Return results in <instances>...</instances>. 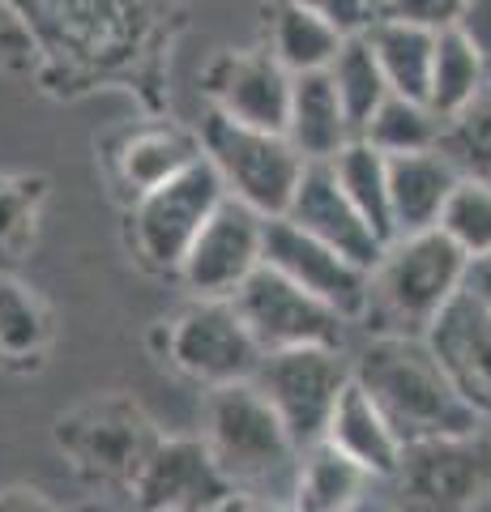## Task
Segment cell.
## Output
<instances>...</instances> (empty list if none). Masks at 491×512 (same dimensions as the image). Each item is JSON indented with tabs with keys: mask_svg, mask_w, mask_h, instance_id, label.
I'll use <instances>...</instances> for the list:
<instances>
[{
	"mask_svg": "<svg viewBox=\"0 0 491 512\" xmlns=\"http://www.w3.org/2000/svg\"><path fill=\"white\" fill-rule=\"evenodd\" d=\"M355 380L372 393L402 444L487 427L419 333H380L355 355Z\"/></svg>",
	"mask_w": 491,
	"mask_h": 512,
	"instance_id": "obj_1",
	"label": "cell"
},
{
	"mask_svg": "<svg viewBox=\"0 0 491 512\" xmlns=\"http://www.w3.org/2000/svg\"><path fill=\"white\" fill-rule=\"evenodd\" d=\"M466 274L470 256L440 227L398 235L372 274V308H380L398 325L393 333H419L423 338L436 312L466 286Z\"/></svg>",
	"mask_w": 491,
	"mask_h": 512,
	"instance_id": "obj_2",
	"label": "cell"
},
{
	"mask_svg": "<svg viewBox=\"0 0 491 512\" xmlns=\"http://www.w3.org/2000/svg\"><path fill=\"white\" fill-rule=\"evenodd\" d=\"M158 440H163L158 423L124 393L90 397L69 414H60L52 427V444L86 483L124 491L133 487V478L141 474Z\"/></svg>",
	"mask_w": 491,
	"mask_h": 512,
	"instance_id": "obj_3",
	"label": "cell"
},
{
	"mask_svg": "<svg viewBox=\"0 0 491 512\" xmlns=\"http://www.w3.org/2000/svg\"><path fill=\"white\" fill-rule=\"evenodd\" d=\"M201 150L218 167L223 184L235 201L252 205L265 218H282L295 201L308 158L291 146L287 133H269L210 111L201 124Z\"/></svg>",
	"mask_w": 491,
	"mask_h": 512,
	"instance_id": "obj_4",
	"label": "cell"
},
{
	"mask_svg": "<svg viewBox=\"0 0 491 512\" xmlns=\"http://www.w3.org/2000/svg\"><path fill=\"white\" fill-rule=\"evenodd\" d=\"M163 342V363L188 376L201 389H223V384L257 380L265 350L248 333L231 299H193L163 320L154 333Z\"/></svg>",
	"mask_w": 491,
	"mask_h": 512,
	"instance_id": "obj_5",
	"label": "cell"
},
{
	"mask_svg": "<svg viewBox=\"0 0 491 512\" xmlns=\"http://www.w3.org/2000/svg\"><path fill=\"white\" fill-rule=\"evenodd\" d=\"M201 440L210 444L214 461L223 466V474L235 487L278 474L291 457H299L287 423H282L274 402L261 393L257 380L210 389V397H205V436Z\"/></svg>",
	"mask_w": 491,
	"mask_h": 512,
	"instance_id": "obj_6",
	"label": "cell"
},
{
	"mask_svg": "<svg viewBox=\"0 0 491 512\" xmlns=\"http://www.w3.org/2000/svg\"><path fill=\"white\" fill-rule=\"evenodd\" d=\"M227 197L231 192L223 175L205 154L193 167L171 175L167 184L141 192L133 205V248L141 265L154 269V274H180L193 239Z\"/></svg>",
	"mask_w": 491,
	"mask_h": 512,
	"instance_id": "obj_7",
	"label": "cell"
},
{
	"mask_svg": "<svg viewBox=\"0 0 491 512\" xmlns=\"http://www.w3.org/2000/svg\"><path fill=\"white\" fill-rule=\"evenodd\" d=\"M398 491L406 512H479L491 500V431L406 444Z\"/></svg>",
	"mask_w": 491,
	"mask_h": 512,
	"instance_id": "obj_8",
	"label": "cell"
},
{
	"mask_svg": "<svg viewBox=\"0 0 491 512\" xmlns=\"http://www.w3.org/2000/svg\"><path fill=\"white\" fill-rule=\"evenodd\" d=\"M355 380V359H346L338 346H295L265 355L257 384L274 402V410L287 423L295 448L321 444L342 389Z\"/></svg>",
	"mask_w": 491,
	"mask_h": 512,
	"instance_id": "obj_9",
	"label": "cell"
},
{
	"mask_svg": "<svg viewBox=\"0 0 491 512\" xmlns=\"http://www.w3.org/2000/svg\"><path fill=\"white\" fill-rule=\"evenodd\" d=\"M231 303L265 355L295 346H338V350L346 346V325L351 320L329 308L325 299L304 291V286H295L287 274H278L274 265H261L231 295Z\"/></svg>",
	"mask_w": 491,
	"mask_h": 512,
	"instance_id": "obj_10",
	"label": "cell"
},
{
	"mask_svg": "<svg viewBox=\"0 0 491 512\" xmlns=\"http://www.w3.org/2000/svg\"><path fill=\"white\" fill-rule=\"evenodd\" d=\"M265 227V214L227 197L184 256L176 274L184 291L193 299H231L265 265Z\"/></svg>",
	"mask_w": 491,
	"mask_h": 512,
	"instance_id": "obj_11",
	"label": "cell"
},
{
	"mask_svg": "<svg viewBox=\"0 0 491 512\" xmlns=\"http://www.w3.org/2000/svg\"><path fill=\"white\" fill-rule=\"evenodd\" d=\"M265 265H274L295 286L325 299L351 325L372 312V269L346 261L338 248H329L325 239L295 227L287 214L269 218V227H265Z\"/></svg>",
	"mask_w": 491,
	"mask_h": 512,
	"instance_id": "obj_12",
	"label": "cell"
},
{
	"mask_svg": "<svg viewBox=\"0 0 491 512\" xmlns=\"http://www.w3.org/2000/svg\"><path fill=\"white\" fill-rule=\"evenodd\" d=\"M231 491L201 436H163L129 487L137 512H214Z\"/></svg>",
	"mask_w": 491,
	"mask_h": 512,
	"instance_id": "obj_13",
	"label": "cell"
},
{
	"mask_svg": "<svg viewBox=\"0 0 491 512\" xmlns=\"http://www.w3.org/2000/svg\"><path fill=\"white\" fill-rule=\"evenodd\" d=\"M423 342L432 346L457 393L491 427V312L462 286L423 329Z\"/></svg>",
	"mask_w": 491,
	"mask_h": 512,
	"instance_id": "obj_14",
	"label": "cell"
},
{
	"mask_svg": "<svg viewBox=\"0 0 491 512\" xmlns=\"http://www.w3.org/2000/svg\"><path fill=\"white\" fill-rule=\"evenodd\" d=\"M205 90L214 99V111H223V116L252 128H269V133H287L295 73L282 69L274 52L218 56L205 73Z\"/></svg>",
	"mask_w": 491,
	"mask_h": 512,
	"instance_id": "obj_15",
	"label": "cell"
},
{
	"mask_svg": "<svg viewBox=\"0 0 491 512\" xmlns=\"http://www.w3.org/2000/svg\"><path fill=\"white\" fill-rule=\"evenodd\" d=\"M287 218L295 222V227H304L308 235L325 239L329 248H338L346 261L372 269V274H376L380 256H385V248H389L385 239H380V231L359 214V205L346 197V188L338 184V175L329 163H308L304 167V180H299V188H295V201H291Z\"/></svg>",
	"mask_w": 491,
	"mask_h": 512,
	"instance_id": "obj_16",
	"label": "cell"
},
{
	"mask_svg": "<svg viewBox=\"0 0 491 512\" xmlns=\"http://www.w3.org/2000/svg\"><path fill=\"white\" fill-rule=\"evenodd\" d=\"M325 440L334 444L338 453L351 457L368 478H398L406 444H402V436L385 419V410L372 402V393L363 389L359 380H351L342 389Z\"/></svg>",
	"mask_w": 491,
	"mask_h": 512,
	"instance_id": "obj_17",
	"label": "cell"
},
{
	"mask_svg": "<svg viewBox=\"0 0 491 512\" xmlns=\"http://www.w3.org/2000/svg\"><path fill=\"white\" fill-rule=\"evenodd\" d=\"M457 180H462V171L440 150L389 154V201L398 235L440 227V214H445Z\"/></svg>",
	"mask_w": 491,
	"mask_h": 512,
	"instance_id": "obj_18",
	"label": "cell"
},
{
	"mask_svg": "<svg viewBox=\"0 0 491 512\" xmlns=\"http://www.w3.org/2000/svg\"><path fill=\"white\" fill-rule=\"evenodd\" d=\"M287 137L308 163H329L346 141L359 137L351 116H346L342 99H338V86H334V77H329V69L295 77Z\"/></svg>",
	"mask_w": 491,
	"mask_h": 512,
	"instance_id": "obj_19",
	"label": "cell"
},
{
	"mask_svg": "<svg viewBox=\"0 0 491 512\" xmlns=\"http://www.w3.org/2000/svg\"><path fill=\"white\" fill-rule=\"evenodd\" d=\"M372 43V52L385 69L393 94H410V99L427 103V86H432V64H436V43L440 30H427L419 22H402V18H380L363 30Z\"/></svg>",
	"mask_w": 491,
	"mask_h": 512,
	"instance_id": "obj_20",
	"label": "cell"
},
{
	"mask_svg": "<svg viewBox=\"0 0 491 512\" xmlns=\"http://www.w3.org/2000/svg\"><path fill=\"white\" fill-rule=\"evenodd\" d=\"M346 39L351 35H342L334 22H325L321 13H312L299 0H278V9L269 13V52L295 77L329 69Z\"/></svg>",
	"mask_w": 491,
	"mask_h": 512,
	"instance_id": "obj_21",
	"label": "cell"
},
{
	"mask_svg": "<svg viewBox=\"0 0 491 512\" xmlns=\"http://www.w3.org/2000/svg\"><path fill=\"white\" fill-rule=\"evenodd\" d=\"M52 308L22 278L0 274V363L5 367H39L52 346Z\"/></svg>",
	"mask_w": 491,
	"mask_h": 512,
	"instance_id": "obj_22",
	"label": "cell"
},
{
	"mask_svg": "<svg viewBox=\"0 0 491 512\" xmlns=\"http://www.w3.org/2000/svg\"><path fill=\"white\" fill-rule=\"evenodd\" d=\"M363 483H368V474L346 453H338L329 440H321L299 453L291 504L299 512H351L363 500Z\"/></svg>",
	"mask_w": 491,
	"mask_h": 512,
	"instance_id": "obj_23",
	"label": "cell"
},
{
	"mask_svg": "<svg viewBox=\"0 0 491 512\" xmlns=\"http://www.w3.org/2000/svg\"><path fill=\"white\" fill-rule=\"evenodd\" d=\"M338 184L346 188V197L359 205V214L380 231L385 244L398 239L393 227V201H389V154H380L368 137H351L346 146L329 158Z\"/></svg>",
	"mask_w": 491,
	"mask_h": 512,
	"instance_id": "obj_24",
	"label": "cell"
},
{
	"mask_svg": "<svg viewBox=\"0 0 491 512\" xmlns=\"http://www.w3.org/2000/svg\"><path fill=\"white\" fill-rule=\"evenodd\" d=\"M201 154H205L201 137L176 133V128H141L120 146L116 163H120V180L141 197V192L167 184L171 175H180L184 167H193Z\"/></svg>",
	"mask_w": 491,
	"mask_h": 512,
	"instance_id": "obj_25",
	"label": "cell"
},
{
	"mask_svg": "<svg viewBox=\"0 0 491 512\" xmlns=\"http://www.w3.org/2000/svg\"><path fill=\"white\" fill-rule=\"evenodd\" d=\"M491 86V64L474 47L462 30H440L436 43V64H432V86H427V107L440 120H449L453 111H462L470 99Z\"/></svg>",
	"mask_w": 491,
	"mask_h": 512,
	"instance_id": "obj_26",
	"label": "cell"
},
{
	"mask_svg": "<svg viewBox=\"0 0 491 512\" xmlns=\"http://www.w3.org/2000/svg\"><path fill=\"white\" fill-rule=\"evenodd\" d=\"M329 77H334L338 99L346 107V116H351L355 133H363V124L376 116V107L393 94L389 77H385V69H380V60H376L372 43H368V35H351L342 43V52L334 56V64H329Z\"/></svg>",
	"mask_w": 491,
	"mask_h": 512,
	"instance_id": "obj_27",
	"label": "cell"
},
{
	"mask_svg": "<svg viewBox=\"0 0 491 512\" xmlns=\"http://www.w3.org/2000/svg\"><path fill=\"white\" fill-rule=\"evenodd\" d=\"M43 201V175H0V274H13L35 248Z\"/></svg>",
	"mask_w": 491,
	"mask_h": 512,
	"instance_id": "obj_28",
	"label": "cell"
},
{
	"mask_svg": "<svg viewBox=\"0 0 491 512\" xmlns=\"http://www.w3.org/2000/svg\"><path fill=\"white\" fill-rule=\"evenodd\" d=\"M440 128H445V120L423 99L389 94V99L376 107V116L363 124L359 137H368L380 154H419V150L440 146Z\"/></svg>",
	"mask_w": 491,
	"mask_h": 512,
	"instance_id": "obj_29",
	"label": "cell"
},
{
	"mask_svg": "<svg viewBox=\"0 0 491 512\" xmlns=\"http://www.w3.org/2000/svg\"><path fill=\"white\" fill-rule=\"evenodd\" d=\"M440 154L474 180H491V86L470 99L462 111H453L440 128Z\"/></svg>",
	"mask_w": 491,
	"mask_h": 512,
	"instance_id": "obj_30",
	"label": "cell"
},
{
	"mask_svg": "<svg viewBox=\"0 0 491 512\" xmlns=\"http://www.w3.org/2000/svg\"><path fill=\"white\" fill-rule=\"evenodd\" d=\"M440 231H445L470 261L491 252V180H474L462 175L453 197L440 214Z\"/></svg>",
	"mask_w": 491,
	"mask_h": 512,
	"instance_id": "obj_31",
	"label": "cell"
},
{
	"mask_svg": "<svg viewBox=\"0 0 491 512\" xmlns=\"http://www.w3.org/2000/svg\"><path fill=\"white\" fill-rule=\"evenodd\" d=\"M462 9H466V0H389L385 13L402 22H419L427 30H453Z\"/></svg>",
	"mask_w": 491,
	"mask_h": 512,
	"instance_id": "obj_32",
	"label": "cell"
},
{
	"mask_svg": "<svg viewBox=\"0 0 491 512\" xmlns=\"http://www.w3.org/2000/svg\"><path fill=\"white\" fill-rule=\"evenodd\" d=\"M35 60V39H30L26 22L9 9V0H0V69H26Z\"/></svg>",
	"mask_w": 491,
	"mask_h": 512,
	"instance_id": "obj_33",
	"label": "cell"
},
{
	"mask_svg": "<svg viewBox=\"0 0 491 512\" xmlns=\"http://www.w3.org/2000/svg\"><path fill=\"white\" fill-rule=\"evenodd\" d=\"M312 13H321L325 22H334L342 35H363L376 22V5L372 0H299Z\"/></svg>",
	"mask_w": 491,
	"mask_h": 512,
	"instance_id": "obj_34",
	"label": "cell"
},
{
	"mask_svg": "<svg viewBox=\"0 0 491 512\" xmlns=\"http://www.w3.org/2000/svg\"><path fill=\"white\" fill-rule=\"evenodd\" d=\"M453 30H462V35L483 52V60L491 64V0H466V9H462V18H457Z\"/></svg>",
	"mask_w": 491,
	"mask_h": 512,
	"instance_id": "obj_35",
	"label": "cell"
},
{
	"mask_svg": "<svg viewBox=\"0 0 491 512\" xmlns=\"http://www.w3.org/2000/svg\"><path fill=\"white\" fill-rule=\"evenodd\" d=\"M0 512H65V508H56L35 487H5L0 491Z\"/></svg>",
	"mask_w": 491,
	"mask_h": 512,
	"instance_id": "obj_36",
	"label": "cell"
},
{
	"mask_svg": "<svg viewBox=\"0 0 491 512\" xmlns=\"http://www.w3.org/2000/svg\"><path fill=\"white\" fill-rule=\"evenodd\" d=\"M466 291L483 303V308L491 312V252L487 256H474L470 261V274H466Z\"/></svg>",
	"mask_w": 491,
	"mask_h": 512,
	"instance_id": "obj_37",
	"label": "cell"
},
{
	"mask_svg": "<svg viewBox=\"0 0 491 512\" xmlns=\"http://www.w3.org/2000/svg\"><path fill=\"white\" fill-rule=\"evenodd\" d=\"M214 512H282L278 504H269L261 500V495H248V491H231L223 504H218Z\"/></svg>",
	"mask_w": 491,
	"mask_h": 512,
	"instance_id": "obj_38",
	"label": "cell"
},
{
	"mask_svg": "<svg viewBox=\"0 0 491 512\" xmlns=\"http://www.w3.org/2000/svg\"><path fill=\"white\" fill-rule=\"evenodd\" d=\"M351 512H389V508H380V504H368V500H359Z\"/></svg>",
	"mask_w": 491,
	"mask_h": 512,
	"instance_id": "obj_39",
	"label": "cell"
},
{
	"mask_svg": "<svg viewBox=\"0 0 491 512\" xmlns=\"http://www.w3.org/2000/svg\"><path fill=\"white\" fill-rule=\"evenodd\" d=\"M73 512H116V508H107V504H86V508H73Z\"/></svg>",
	"mask_w": 491,
	"mask_h": 512,
	"instance_id": "obj_40",
	"label": "cell"
},
{
	"mask_svg": "<svg viewBox=\"0 0 491 512\" xmlns=\"http://www.w3.org/2000/svg\"><path fill=\"white\" fill-rule=\"evenodd\" d=\"M372 5H376V18H380V13H385V9H389V0H372Z\"/></svg>",
	"mask_w": 491,
	"mask_h": 512,
	"instance_id": "obj_41",
	"label": "cell"
},
{
	"mask_svg": "<svg viewBox=\"0 0 491 512\" xmlns=\"http://www.w3.org/2000/svg\"><path fill=\"white\" fill-rule=\"evenodd\" d=\"M282 512H299V508H295V504H287V508H282Z\"/></svg>",
	"mask_w": 491,
	"mask_h": 512,
	"instance_id": "obj_42",
	"label": "cell"
}]
</instances>
